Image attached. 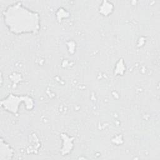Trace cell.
<instances>
[{
    "label": "cell",
    "mask_w": 160,
    "mask_h": 160,
    "mask_svg": "<svg viewBox=\"0 0 160 160\" xmlns=\"http://www.w3.org/2000/svg\"><path fill=\"white\" fill-rule=\"evenodd\" d=\"M4 22L12 33H36L40 28L39 14L24 7L21 2L8 7L4 12Z\"/></svg>",
    "instance_id": "cell-1"
}]
</instances>
